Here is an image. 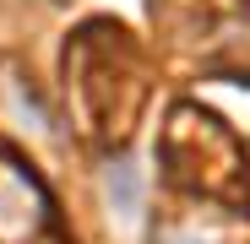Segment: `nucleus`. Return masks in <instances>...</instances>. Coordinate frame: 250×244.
I'll use <instances>...</instances> for the list:
<instances>
[{
	"label": "nucleus",
	"mask_w": 250,
	"mask_h": 244,
	"mask_svg": "<svg viewBox=\"0 0 250 244\" xmlns=\"http://www.w3.org/2000/svg\"><path fill=\"white\" fill-rule=\"evenodd\" d=\"M65 93H71L82 131L114 147L136 131V119L147 109V93H152L147 55L136 49V38L125 27L87 22L65 44Z\"/></svg>",
	"instance_id": "obj_1"
},
{
	"label": "nucleus",
	"mask_w": 250,
	"mask_h": 244,
	"mask_svg": "<svg viewBox=\"0 0 250 244\" xmlns=\"http://www.w3.org/2000/svg\"><path fill=\"white\" fill-rule=\"evenodd\" d=\"M163 179L201 206L245 212L250 206V152L245 141L201 103H174L158 131Z\"/></svg>",
	"instance_id": "obj_2"
},
{
	"label": "nucleus",
	"mask_w": 250,
	"mask_h": 244,
	"mask_svg": "<svg viewBox=\"0 0 250 244\" xmlns=\"http://www.w3.org/2000/svg\"><path fill=\"white\" fill-rule=\"evenodd\" d=\"M0 244H65L49 190L11 152H0Z\"/></svg>",
	"instance_id": "obj_3"
},
{
	"label": "nucleus",
	"mask_w": 250,
	"mask_h": 244,
	"mask_svg": "<svg viewBox=\"0 0 250 244\" xmlns=\"http://www.w3.org/2000/svg\"><path fill=\"white\" fill-rule=\"evenodd\" d=\"M152 17L174 44H234L250 38V0H152Z\"/></svg>",
	"instance_id": "obj_4"
},
{
	"label": "nucleus",
	"mask_w": 250,
	"mask_h": 244,
	"mask_svg": "<svg viewBox=\"0 0 250 244\" xmlns=\"http://www.w3.org/2000/svg\"><path fill=\"white\" fill-rule=\"evenodd\" d=\"M218 212V206H212ZM212 212H201V217H174V223H163L152 233V244H234V233L212 217Z\"/></svg>",
	"instance_id": "obj_5"
}]
</instances>
